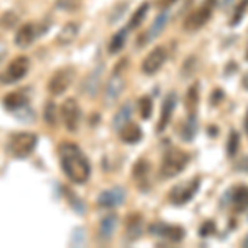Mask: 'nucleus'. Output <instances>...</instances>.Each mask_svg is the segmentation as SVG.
Returning <instances> with one entry per match:
<instances>
[{
	"mask_svg": "<svg viewBox=\"0 0 248 248\" xmlns=\"http://www.w3.org/2000/svg\"><path fill=\"white\" fill-rule=\"evenodd\" d=\"M62 118L66 129L70 133H77L79 127V119H81V111H79V106L75 98H68L62 105Z\"/></svg>",
	"mask_w": 248,
	"mask_h": 248,
	"instance_id": "nucleus-8",
	"label": "nucleus"
},
{
	"mask_svg": "<svg viewBox=\"0 0 248 248\" xmlns=\"http://www.w3.org/2000/svg\"><path fill=\"white\" fill-rule=\"evenodd\" d=\"M247 60H248V48H247Z\"/></svg>",
	"mask_w": 248,
	"mask_h": 248,
	"instance_id": "nucleus-43",
	"label": "nucleus"
},
{
	"mask_svg": "<svg viewBox=\"0 0 248 248\" xmlns=\"http://www.w3.org/2000/svg\"><path fill=\"white\" fill-rule=\"evenodd\" d=\"M103 75H105V65L103 63H98V66L93 68V71L88 73V77L83 81V93H85L88 98H94L98 94L99 88H101V81H103Z\"/></svg>",
	"mask_w": 248,
	"mask_h": 248,
	"instance_id": "nucleus-12",
	"label": "nucleus"
},
{
	"mask_svg": "<svg viewBox=\"0 0 248 248\" xmlns=\"http://www.w3.org/2000/svg\"><path fill=\"white\" fill-rule=\"evenodd\" d=\"M169 9H164L161 14L157 15V17L154 18V22H153V25H151V29L147 33H142L144 37L139 38V45H144V43H149L151 40H154V38H157L159 35L162 33L164 29L167 27V22H169Z\"/></svg>",
	"mask_w": 248,
	"mask_h": 248,
	"instance_id": "nucleus-16",
	"label": "nucleus"
},
{
	"mask_svg": "<svg viewBox=\"0 0 248 248\" xmlns=\"http://www.w3.org/2000/svg\"><path fill=\"white\" fill-rule=\"evenodd\" d=\"M43 118H45V121L48 126H55L57 124V105H55L53 101H48L45 105V109H43Z\"/></svg>",
	"mask_w": 248,
	"mask_h": 248,
	"instance_id": "nucleus-32",
	"label": "nucleus"
},
{
	"mask_svg": "<svg viewBox=\"0 0 248 248\" xmlns=\"http://www.w3.org/2000/svg\"><path fill=\"white\" fill-rule=\"evenodd\" d=\"M166 60H167L166 48H164V46H155L154 50L142 60V65H141L142 73H146V75L157 73V71L162 68L164 63H166Z\"/></svg>",
	"mask_w": 248,
	"mask_h": 248,
	"instance_id": "nucleus-10",
	"label": "nucleus"
},
{
	"mask_svg": "<svg viewBox=\"0 0 248 248\" xmlns=\"http://www.w3.org/2000/svg\"><path fill=\"white\" fill-rule=\"evenodd\" d=\"M37 37H38V31H37L35 23H23V25L17 30V33H15V43H17L18 46L25 48V46H29Z\"/></svg>",
	"mask_w": 248,
	"mask_h": 248,
	"instance_id": "nucleus-18",
	"label": "nucleus"
},
{
	"mask_svg": "<svg viewBox=\"0 0 248 248\" xmlns=\"http://www.w3.org/2000/svg\"><path fill=\"white\" fill-rule=\"evenodd\" d=\"M242 247H245V248H248V235L245 238H243V242H242Z\"/></svg>",
	"mask_w": 248,
	"mask_h": 248,
	"instance_id": "nucleus-41",
	"label": "nucleus"
},
{
	"mask_svg": "<svg viewBox=\"0 0 248 248\" xmlns=\"http://www.w3.org/2000/svg\"><path fill=\"white\" fill-rule=\"evenodd\" d=\"M190 161V155L187 153H184L181 149H172L166 151L162 157V164H161V175L166 179H172L175 175H179L181 172L186 169V166Z\"/></svg>",
	"mask_w": 248,
	"mask_h": 248,
	"instance_id": "nucleus-2",
	"label": "nucleus"
},
{
	"mask_svg": "<svg viewBox=\"0 0 248 248\" xmlns=\"http://www.w3.org/2000/svg\"><path fill=\"white\" fill-rule=\"evenodd\" d=\"M38 138L37 134L23 131V133H15L9 141V153L14 157H29L37 147Z\"/></svg>",
	"mask_w": 248,
	"mask_h": 248,
	"instance_id": "nucleus-3",
	"label": "nucleus"
},
{
	"mask_svg": "<svg viewBox=\"0 0 248 248\" xmlns=\"http://www.w3.org/2000/svg\"><path fill=\"white\" fill-rule=\"evenodd\" d=\"M119 136L124 144H138L142 139V131L138 124L134 123H126L119 129Z\"/></svg>",
	"mask_w": 248,
	"mask_h": 248,
	"instance_id": "nucleus-20",
	"label": "nucleus"
},
{
	"mask_svg": "<svg viewBox=\"0 0 248 248\" xmlns=\"http://www.w3.org/2000/svg\"><path fill=\"white\" fill-rule=\"evenodd\" d=\"M222 202L227 203H232L233 205L235 212H243L248 209V187L247 186H238V187H233L223 195Z\"/></svg>",
	"mask_w": 248,
	"mask_h": 248,
	"instance_id": "nucleus-13",
	"label": "nucleus"
},
{
	"mask_svg": "<svg viewBox=\"0 0 248 248\" xmlns=\"http://www.w3.org/2000/svg\"><path fill=\"white\" fill-rule=\"evenodd\" d=\"M215 230H217V225H215L214 220H205V222L202 223L199 233H201L202 238H207V237H210V235H214Z\"/></svg>",
	"mask_w": 248,
	"mask_h": 248,
	"instance_id": "nucleus-33",
	"label": "nucleus"
},
{
	"mask_svg": "<svg viewBox=\"0 0 248 248\" xmlns=\"http://www.w3.org/2000/svg\"><path fill=\"white\" fill-rule=\"evenodd\" d=\"M225 99V93H223L220 88H215L214 90V93L210 94V105L212 106H217V105H220V103Z\"/></svg>",
	"mask_w": 248,
	"mask_h": 248,
	"instance_id": "nucleus-35",
	"label": "nucleus"
},
{
	"mask_svg": "<svg viewBox=\"0 0 248 248\" xmlns=\"http://www.w3.org/2000/svg\"><path fill=\"white\" fill-rule=\"evenodd\" d=\"M133 111H134V108H133V103L131 101H126L121 108H119V111L114 114V118H113V127L116 131H119L124 124L129 123L131 116H133Z\"/></svg>",
	"mask_w": 248,
	"mask_h": 248,
	"instance_id": "nucleus-21",
	"label": "nucleus"
},
{
	"mask_svg": "<svg viewBox=\"0 0 248 248\" xmlns=\"http://www.w3.org/2000/svg\"><path fill=\"white\" fill-rule=\"evenodd\" d=\"M147 12H149V3L147 2H142L141 5L138 7V10L134 12V15L131 17L129 20V27L127 29H139V27L142 25V22L146 20V15H147Z\"/></svg>",
	"mask_w": 248,
	"mask_h": 248,
	"instance_id": "nucleus-27",
	"label": "nucleus"
},
{
	"mask_svg": "<svg viewBox=\"0 0 248 248\" xmlns=\"http://www.w3.org/2000/svg\"><path fill=\"white\" fill-rule=\"evenodd\" d=\"M78 33H79V25H78V23H75V22L66 23V25L58 31L57 43H58L60 46L71 45V43H73L75 40H77Z\"/></svg>",
	"mask_w": 248,
	"mask_h": 248,
	"instance_id": "nucleus-19",
	"label": "nucleus"
},
{
	"mask_svg": "<svg viewBox=\"0 0 248 248\" xmlns=\"http://www.w3.org/2000/svg\"><path fill=\"white\" fill-rule=\"evenodd\" d=\"M247 9H248V0H242L233 10V15L230 18V27H237L240 22H242L243 15L247 14Z\"/></svg>",
	"mask_w": 248,
	"mask_h": 248,
	"instance_id": "nucleus-31",
	"label": "nucleus"
},
{
	"mask_svg": "<svg viewBox=\"0 0 248 248\" xmlns=\"http://www.w3.org/2000/svg\"><path fill=\"white\" fill-rule=\"evenodd\" d=\"M127 237L129 240H138L142 233V217L139 214L129 215L127 220Z\"/></svg>",
	"mask_w": 248,
	"mask_h": 248,
	"instance_id": "nucleus-24",
	"label": "nucleus"
},
{
	"mask_svg": "<svg viewBox=\"0 0 248 248\" xmlns=\"http://www.w3.org/2000/svg\"><path fill=\"white\" fill-rule=\"evenodd\" d=\"M214 5H215V0H205L202 7H199L197 10H194L189 17L186 18V22H184V30H187V31L201 30L202 27L210 20Z\"/></svg>",
	"mask_w": 248,
	"mask_h": 248,
	"instance_id": "nucleus-6",
	"label": "nucleus"
},
{
	"mask_svg": "<svg viewBox=\"0 0 248 248\" xmlns=\"http://www.w3.org/2000/svg\"><path fill=\"white\" fill-rule=\"evenodd\" d=\"M30 68V60L27 57H17L14 62H10V65L7 66V70L0 75V81L5 85H12V83L20 81L27 75Z\"/></svg>",
	"mask_w": 248,
	"mask_h": 248,
	"instance_id": "nucleus-7",
	"label": "nucleus"
},
{
	"mask_svg": "<svg viewBox=\"0 0 248 248\" xmlns=\"http://www.w3.org/2000/svg\"><path fill=\"white\" fill-rule=\"evenodd\" d=\"M15 23H17V15H15L14 12H7V14L2 17V25L5 27V29H10V27H14Z\"/></svg>",
	"mask_w": 248,
	"mask_h": 248,
	"instance_id": "nucleus-36",
	"label": "nucleus"
},
{
	"mask_svg": "<svg viewBox=\"0 0 248 248\" xmlns=\"http://www.w3.org/2000/svg\"><path fill=\"white\" fill-rule=\"evenodd\" d=\"M60 164L65 175L75 184H85L91 175V164L77 144L63 142L58 147Z\"/></svg>",
	"mask_w": 248,
	"mask_h": 248,
	"instance_id": "nucleus-1",
	"label": "nucleus"
},
{
	"mask_svg": "<svg viewBox=\"0 0 248 248\" xmlns=\"http://www.w3.org/2000/svg\"><path fill=\"white\" fill-rule=\"evenodd\" d=\"M240 149V134L237 131L232 129L229 134V141H227V154L229 157H235Z\"/></svg>",
	"mask_w": 248,
	"mask_h": 248,
	"instance_id": "nucleus-30",
	"label": "nucleus"
},
{
	"mask_svg": "<svg viewBox=\"0 0 248 248\" xmlns=\"http://www.w3.org/2000/svg\"><path fill=\"white\" fill-rule=\"evenodd\" d=\"M243 127H245V133L248 136V109H247V116H245V123H243Z\"/></svg>",
	"mask_w": 248,
	"mask_h": 248,
	"instance_id": "nucleus-40",
	"label": "nucleus"
},
{
	"mask_svg": "<svg viewBox=\"0 0 248 248\" xmlns=\"http://www.w3.org/2000/svg\"><path fill=\"white\" fill-rule=\"evenodd\" d=\"M199 88L201 85L199 83H194L186 93V108L189 113H195L199 106Z\"/></svg>",
	"mask_w": 248,
	"mask_h": 248,
	"instance_id": "nucleus-26",
	"label": "nucleus"
},
{
	"mask_svg": "<svg viewBox=\"0 0 248 248\" xmlns=\"http://www.w3.org/2000/svg\"><path fill=\"white\" fill-rule=\"evenodd\" d=\"M175 106H177V94H175L174 91H170V93L166 94V98H164V101H162L161 118H159V123H157V133H164L166 127L169 126Z\"/></svg>",
	"mask_w": 248,
	"mask_h": 248,
	"instance_id": "nucleus-15",
	"label": "nucleus"
},
{
	"mask_svg": "<svg viewBox=\"0 0 248 248\" xmlns=\"http://www.w3.org/2000/svg\"><path fill=\"white\" fill-rule=\"evenodd\" d=\"M124 90V78L121 75V71H114V75L111 77L109 79H108L106 83V88H105V103L108 106L114 105L116 99L121 96Z\"/></svg>",
	"mask_w": 248,
	"mask_h": 248,
	"instance_id": "nucleus-14",
	"label": "nucleus"
},
{
	"mask_svg": "<svg viewBox=\"0 0 248 248\" xmlns=\"http://www.w3.org/2000/svg\"><path fill=\"white\" fill-rule=\"evenodd\" d=\"M25 103H27L25 94L20 93V91H12V93L3 96V106H5L7 109H10V111L20 109L22 106H25Z\"/></svg>",
	"mask_w": 248,
	"mask_h": 248,
	"instance_id": "nucleus-23",
	"label": "nucleus"
},
{
	"mask_svg": "<svg viewBox=\"0 0 248 248\" xmlns=\"http://www.w3.org/2000/svg\"><path fill=\"white\" fill-rule=\"evenodd\" d=\"M124 201H126V189L116 186L99 194L98 205L101 207V209H114V207L123 205Z\"/></svg>",
	"mask_w": 248,
	"mask_h": 248,
	"instance_id": "nucleus-11",
	"label": "nucleus"
},
{
	"mask_svg": "<svg viewBox=\"0 0 248 248\" xmlns=\"http://www.w3.org/2000/svg\"><path fill=\"white\" fill-rule=\"evenodd\" d=\"M197 131H199V121H197V114L195 113H189V118H187L186 124L182 127V139L186 142H192L197 136Z\"/></svg>",
	"mask_w": 248,
	"mask_h": 248,
	"instance_id": "nucleus-22",
	"label": "nucleus"
},
{
	"mask_svg": "<svg viewBox=\"0 0 248 248\" xmlns=\"http://www.w3.org/2000/svg\"><path fill=\"white\" fill-rule=\"evenodd\" d=\"M199 189H201V177H192L189 182L175 186L170 190L169 199L174 205H186L187 202H190L195 197Z\"/></svg>",
	"mask_w": 248,
	"mask_h": 248,
	"instance_id": "nucleus-5",
	"label": "nucleus"
},
{
	"mask_svg": "<svg viewBox=\"0 0 248 248\" xmlns=\"http://www.w3.org/2000/svg\"><path fill=\"white\" fill-rule=\"evenodd\" d=\"M127 30H129V29H121L119 31H116V33L113 35V38L109 40L108 50H109L111 55H116V53H119V51L123 50L124 43H126V40H127Z\"/></svg>",
	"mask_w": 248,
	"mask_h": 248,
	"instance_id": "nucleus-25",
	"label": "nucleus"
},
{
	"mask_svg": "<svg viewBox=\"0 0 248 248\" xmlns=\"http://www.w3.org/2000/svg\"><path fill=\"white\" fill-rule=\"evenodd\" d=\"M217 133H218V131H217V126H210L209 134H210V136H217Z\"/></svg>",
	"mask_w": 248,
	"mask_h": 248,
	"instance_id": "nucleus-39",
	"label": "nucleus"
},
{
	"mask_svg": "<svg viewBox=\"0 0 248 248\" xmlns=\"http://www.w3.org/2000/svg\"><path fill=\"white\" fill-rule=\"evenodd\" d=\"M79 5V0H58L57 2V7L60 10H77Z\"/></svg>",
	"mask_w": 248,
	"mask_h": 248,
	"instance_id": "nucleus-34",
	"label": "nucleus"
},
{
	"mask_svg": "<svg viewBox=\"0 0 248 248\" xmlns=\"http://www.w3.org/2000/svg\"><path fill=\"white\" fill-rule=\"evenodd\" d=\"M149 169H151L149 161H146V159H139V161L136 162V164H134V167H133V175H134V179H136L138 182L144 181V179L147 177V174H149Z\"/></svg>",
	"mask_w": 248,
	"mask_h": 248,
	"instance_id": "nucleus-28",
	"label": "nucleus"
},
{
	"mask_svg": "<svg viewBox=\"0 0 248 248\" xmlns=\"http://www.w3.org/2000/svg\"><path fill=\"white\" fill-rule=\"evenodd\" d=\"M118 227V215L109 214L105 218H101L99 222V229H98V237L101 242H109L114 237V230Z\"/></svg>",
	"mask_w": 248,
	"mask_h": 248,
	"instance_id": "nucleus-17",
	"label": "nucleus"
},
{
	"mask_svg": "<svg viewBox=\"0 0 248 248\" xmlns=\"http://www.w3.org/2000/svg\"><path fill=\"white\" fill-rule=\"evenodd\" d=\"M149 232L155 237H164L167 238L172 243H179L182 242L184 237H186V230L179 225H167V223L162 222H155L149 227Z\"/></svg>",
	"mask_w": 248,
	"mask_h": 248,
	"instance_id": "nucleus-9",
	"label": "nucleus"
},
{
	"mask_svg": "<svg viewBox=\"0 0 248 248\" xmlns=\"http://www.w3.org/2000/svg\"><path fill=\"white\" fill-rule=\"evenodd\" d=\"M75 79V70L71 66H65V68H60L53 73V77L48 79V93L53 94V96H60L63 94L68 88L71 86Z\"/></svg>",
	"mask_w": 248,
	"mask_h": 248,
	"instance_id": "nucleus-4",
	"label": "nucleus"
},
{
	"mask_svg": "<svg viewBox=\"0 0 248 248\" xmlns=\"http://www.w3.org/2000/svg\"><path fill=\"white\" fill-rule=\"evenodd\" d=\"M232 2H233V0H223V5H230Z\"/></svg>",
	"mask_w": 248,
	"mask_h": 248,
	"instance_id": "nucleus-42",
	"label": "nucleus"
},
{
	"mask_svg": "<svg viewBox=\"0 0 248 248\" xmlns=\"http://www.w3.org/2000/svg\"><path fill=\"white\" fill-rule=\"evenodd\" d=\"M242 86H243V90L248 91V73L243 75V78H242Z\"/></svg>",
	"mask_w": 248,
	"mask_h": 248,
	"instance_id": "nucleus-38",
	"label": "nucleus"
},
{
	"mask_svg": "<svg viewBox=\"0 0 248 248\" xmlns=\"http://www.w3.org/2000/svg\"><path fill=\"white\" fill-rule=\"evenodd\" d=\"M177 0H159V5L162 7V9H169L172 3H175Z\"/></svg>",
	"mask_w": 248,
	"mask_h": 248,
	"instance_id": "nucleus-37",
	"label": "nucleus"
},
{
	"mask_svg": "<svg viewBox=\"0 0 248 248\" xmlns=\"http://www.w3.org/2000/svg\"><path fill=\"white\" fill-rule=\"evenodd\" d=\"M153 111H154V103H153V99H151V96H142V98L139 99V113H141V118L151 119Z\"/></svg>",
	"mask_w": 248,
	"mask_h": 248,
	"instance_id": "nucleus-29",
	"label": "nucleus"
}]
</instances>
